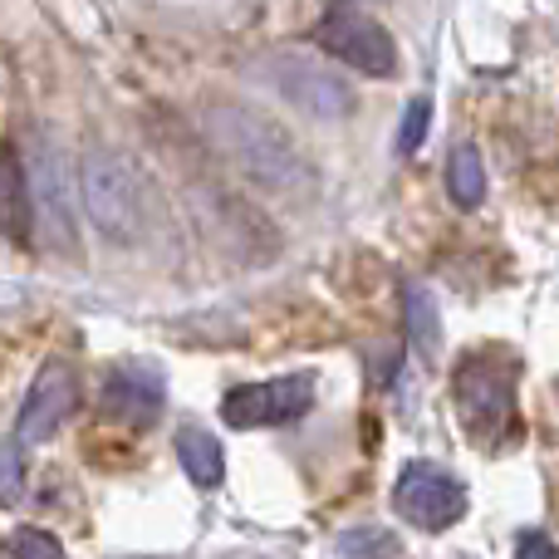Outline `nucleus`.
<instances>
[{
    "mask_svg": "<svg viewBox=\"0 0 559 559\" xmlns=\"http://www.w3.org/2000/svg\"><path fill=\"white\" fill-rule=\"evenodd\" d=\"M79 206L94 222V231L114 246H133L143 236L147 182L143 167L118 147H88L79 157Z\"/></svg>",
    "mask_w": 559,
    "mask_h": 559,
    "instance_id": "f257e3e1",
    "label": "nucleus"
},
{
    "mask_svg": "<svg viewBox=\"0 0 559 559\" xmlns=\"http://www.w3.org/2000/svg\"><path fill=\"white\" fill-rule=\"evenodd\" d=\"M206 128H212L216 143H222L226 153H231L261 187L285 192V187L309 182V163L299 157L295 138H289L271 114H261V108L222 104V108H212V114H206Z\"/></svg>",
    "mask_w": 559,
    "mask_h": 559,
    "instance_id": "f03ea898",
    "label": "nucleus"
},
{
    "mask_svg": "<svg viewBox=\"0 0 559 559\" xmlns=\"http://www.w3.org/2000/svg\"><path fill=\"white\" fill-rule=\"evenodd\" d=\"M452 403L476 442H501L515 427V364L501 354H466L452 378Z\"/></svg>",
    "mask_w": 559,
    "mask_h": 559,
    "instance_id": "7ed1b4c3",
    "label": "nucleus"
},
{
    "mask_svg": "<svg viewBox=\"0 0 559 559\" xmlns=\"http://www.w3.org/2000/svg\"><path fill=\"white\" fill-rule=\"evenodd\" d=\"M25 177H29V212H35V226L45 236L49 251H79V173L69 167V157L59 153L49 138H35L25 153Z\"/></svg>",
    "mask_w": 559,
    "mask_h": 559,
    "instance_id": "20e7f679",
    "label": "nucleus"
},
{
    "mask_svg": "<svg viewBox=\"0 0 559 559\" xmlns=\"http://www.w3.org/2000/svg\"><path fill=\"white\" fill-rule=\"evenodd\" d=\"M314 39L324 55H334L338 64L358 69V74H373V79L397 74V39L388 35V25H378V15L348 5V0H338V5H329L319 15Z\"/></svg>",
    "mask_w": 559,
    "mask_h": 559,
    "instance_id": "39448f33",
    "label": "nucleus"
},
{
    "mask_svg": "<svg viewBox=\"0 0 559 559\" xmlns=\"http://www.w3.org/2000/svg\"><path fill=\"white\" fill-rule=\"evenodd\" d=\"M393 506L407 525H417V531H452V525L466 515V486L456 481L447 466L413 462V466H403V476H397Z\"/></svg>",
    "mask_w": 559,
    "mask_h": 559,
    "instance_id": "423d86ee",
    "label": "nucleus"
},
{
    "mask_svg": "<svg viewBox=\"0 0 559 559\" xmlns=\"http://www.w3.org/2000/svg\"><path fill=\"white\" fill-rule=\"evenodd\" d=\"M314 407V378L309 373H280L265 383H241L222 397V417L241 432L251 427H285Z\"/></svg>",
    "mask_w": 559,
    "mask_h": 559,
    "instance_id": "0eeeda50",
    "label": "nucleus"
},
{
    "mask_svg": "<svg viewBox=\"0 0 559 559\" xmlns=\"http://www.w3.org/2000/svg\"><path fill=\"white\" fill-rule=\"evenodd\" d=\"M271 79L280 88V98L285 104H295L305 118H324V123H334V118H348L354 114V88H348V79H338L329 64H314V59H275L271 64Z\"/></svg>",
    "mask_w": 559,
    "mask_h": 559,
    "instance_id": "6e6552de",
    "label": "nucleus"
},
{
    "mask_svg": "<svg viewBox=\"0 0 559 559\" xmlns=\"http://www.w3.org/2000/svg\"><path fill=\"white\" fill-rule=\"evenodd\" d=\"M79 407V378L69 364H45L39 368V378L29 383L25 403H20V423H15V442L25 447H39L49 442V437L64 427V417Z\"/></svg>",
    "mask_w": 559,
    "mask_h": 559,
    "instance_id": "1a4fd4ad",
    "label": "nucleus"
},
{
    "mask_svg": "<svg viewBox=\"0 0 559 559\" xmlns=\"http://www.w3.org/2000/svg\"><path fill=\"white\" fill-rule=\"evenodd\" d=\"M163 403H167V383H163V373L147 364L108 368L104 388H98L104 417H114V423H123V427H147L157 413H163Z\"/></svg>",
    "mask_w": 559,
    "mask_h": 559,
    "instance_id": "9d476101",
    "label": "nucleus"
},
{
    "mask_svg": "<svg viewBox=\"0 0 559 559\" xmlns=\"http://www.w3.org/2000/svg\"><path fill=\"white\" fill-rule=\"evenodd\" d=\"M0 231L15 246L29 241L35 231V212H29V177L25 163H20L10 147H0Z\"/></svg>",
    "mask_w": 559,
    "mask_h": 559,
    "instance_id": "9b49d317",
    "label": "nucleus"
},
{
    "mask_svg": "<svg viewBox=\"0 0 559 559\" xmlns=\"http://www.w3.org/2000/svg\"><path fill=\"white\" fill-rule=\"evenodd\" d=\"M177 462H182V472L192 476V486H202V491L222 486V476H226V452L206 427H182V432H177Z\"/></svg>",
    "mask_w": 559,
    "mask_h": 559,
    "instance_id": "f8f14e48",
    "label": "nucleus"
},
{
    "mask_svg": "<svg viewBox=\"0 0 559 559\" xmlns=\"http://www.w3.org/2000/svg\"><path fill=\"white\" fill-rule=\"evenodd\" d=\"M447 197H452L456 212H476L486 202V163L476 143L452 147V157H447Z\"/></svg>",
    "mask_w": 559,
    "mask_h": 559,
    "instance_id": "ddd939ff",
    "label": "nucleus"
},
{
    "mask_svg": "<svg viewBox=\"0 0 559 559\" xmlns=\"http://www.w3.org/2000/svg\"><path fill=\"white\" fill-rule=\"evenodd\" d=\"M403 319H407V334H413V344L423 348V354H437L442 348V314H437V299L427 295V289H407L403 299Z\"/></svg>",
    "mask_w": 559,
    "mask_h": 559,
    "instance_id": "4468645a",
    "label": "nucleus"
},
{
    "mask_svg": "<svg viewBox=\"0 0 559 559\" xmlns=\"http://www.w3.org/2000/svg\"><path fill=\"white\" fill-rule=\"evenodd\" d=\"M25 496V462H20V442L0 437V506H15Z\"/></svg>",
    "mask_w": 559,
    "mask_h": 559,
    "instance_id": "2eb2a0df",
    "label": "nucleus"
},
{
    "mask_svg": "<svg viewBox=\"0 0 559 559\" xmlns=\"http://www.w3.org/2000/svg\"><path fill=\"white\" fill-rule=\"evenodd\" d=\"M10 559H64V545H59L49 531L25 525V531L10 535Z\"/></svg>",
    "mask_w": 559,
    "mask_h": 559,
    "instance_id": "dca6fc26",
    "label": "nucleus"
},
{
    "mask_svg": "<svg viewBox=\"0 0 559 559\" xmlns=\"http://www.w3.org/2000/svg\"><path fill=\"white\" fill-rule=\"evenodd\" d=\"M427 123H432V104H427V98H413L403 114V128H397V147H403V153H417L427 138Z\"/></svg>",
    "mask_w": 559,
    "mask_h": 559,
    "instance_id": "f3484780",
    "label": "nucleus"
},
{
    "mask_svg": "<svg viewBox=\"0 0 559 559\" xmlns=\"http://www.w3.org/2000/svg\"><path fill=\"white\" fill-rule=\"evenodd\" d=\"M344 550L348 555H364V559H393L397 540L388 531H348L344 535Z\"/></svg>",
    "mask_w": 559,
    "mask_h": 559,
    "instance_id": "a211bd4d",
    "label": "nucleus"
},
{
    "mask_svg": "<svg viewBox=\"0 0 559 559\" xmlns=\"http://www.w3.org/2000/svg\"><path fill=\"white\" fill-rule=\"evenodd\" d=\"M515 559H559V545L545 531H525L515 540Z\"/></svg>",
    "mask_w": 559,
    "mask_h": 559,
    "instance_id": "6ab92c4d",
    "label": "nucleus"
}]
</instances>
